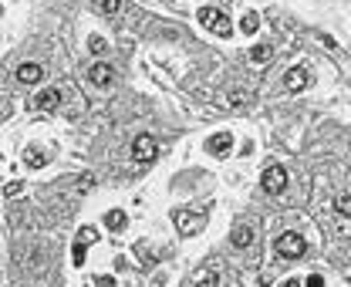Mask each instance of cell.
I'll use <instances>...</instances> for the list:
<instances>
[{
    "mask_svg": "<svg viewBox=\"0 0 351 287\" xmlns=\"http://www.w3.org/2000/svg\"><path fill=\"white\" fill-rule=\"evenodd\" d=\"M199 24L206 27V31H213V34H220V37H230L233 34V24H230V17L223 14V10H216V7H199Z\"/></svg>",
    "mask_w": 351,
    "mask_h": 287,
    "instance_id": "cell-1",
    "label": "cell"
},
{
    "mask_svg": "<svg viewBox=\"0 0 351 287\" xmlns=\"http://www.w3.org/2000/svg\"><path fill=\"white\" fill-rule=\"evenodd\" d=\"M274 250H277V257H284V260H294V257H301L304 250H307V240H304L301 233H284V237H277Z\"/></svg>",
    "mask_w": 351,
    "mask_h": 287,
    "instance_id": "cell-2",
    "label": "cell"
},
{
    "mask_svg": "<svg viewBox=\"0 0 351 287\" xmlns=\"http://www.w3.org/2000/svg\"><path fill=\"white\" fill-rule=\"evenodd\" d=\"M172 220H176V227H179L182 237H193V233H199V230L206 227V216L203 213H189V210H176Z\"/></svg>",
    "mask_w": 351,
    "mask_h": 287,
    "instance_id": "cell-3",
    "label": "cell"
},
{
    "mask_svg": "<svg viewBox=\"0 0 351 287\" xmlns=\"http://www.w3.org/2000/svg\"><path fill=\"white\" fill-rule=\"evenodd\" d=\"M88 85H95V88H112L115 85V68L105 65V61H95V65L88 68Z\"/></svg>",
    "mask_w": 351,
    "mask_h": 287,
    "instance_id": "cell-4",
    "label": "cell"
},
{
    "mask_svg": "<svg viewBox=\"0 0 351 287\" xmlns=\"http://www.w3.org/2000/svg\"><path fill=\"white\" fill-rule=\"evenodd\" d=\"M260 186L267 189V193H284V186H287V172H284V166H267L263 169V179H260Z\"/></svg>",
    "mask_w": 351,
    "mask_h": 287,
    "instance_id": "cell-5",
    "label": "cell"
},
{
    "mask_svg": "<svg viewBox=\"0 0 351 287\" xmlns=\"http://www.w3.org/2000/svg\"><path fill=\"white\" fill-rule=\"evenodd\" d=\"M155 152H159V142H155L152 135H139V139L132 142V159H135V162H152Z\"/></svg>",
    "mask_w": 351,
    "mask_h": 287,
    "instance_id": "cell-6",
    "label": "cell"
},
{
    "mask_svg": "<svg viewBox=\"0 0 351 287\" xmlns=\"http://www.w3.org/2000/svg\"><path fill=\"white\" fill-rule=\"evenodd\" d=\"M307 81H311V71L297 65V68H291V71H287V78H284V91L297 95V91H304V88H307Z\"/></svg>",
    "mask_w": 351,
    "mask_h": 287,
    "instance_id": "cell-7",
    "label": "cell"
},
{
    "mask_svg": "<svg viewBox=\"0 0 351 287\" xmlns=\"http://www.w3.org/2000/svg\"><path fill=\"white\" fill-rule=\"evenodd\" d=\"M230 149H233V135L230 132H216L206 142V152H213V156H230Z\"/></svg>",
    "mask_w": 351,
    "mask_h": 287,
    "instance_id": "cell-8",
    "label": "cell"
},
{
    "mask_svg": "<svg viewBox=\"0 0 351 287\" xmlns=\"http://www.w3.org/2000/svg\"><path fill=\"white\" fill-rule=\"evenodd\" d=\"M34 105L41 108V112H54V108L61 105V91L57 88H41L37 95H34Z\"/></svg>",
    "mask_w": 351,
    "mask_h": 287,
    "instance_id": "cell-9",
    "label": "cell"
},
{
    "mask_svg": "<svg viewBox=\"0 0 351 287\" xmlns=\"http://www.w3.org/2000/svg\"><path fill=\"white\" fill-rule=\"evenodd\" d=\"M41 74H44V68H41V65H34V61H24V65L17 68V81H24V85H37V81H41Z\"/></svg>",
    "mask_w": 351,
    "mask_h": 287,
    "instance_id": "cell-10",
    "label": "cell"
},
{
    "mask_svg": "<svg viewBox=\"0 0 351 287\" xmlns=\"http://www.w3.org/2000/svg\"><path fill=\"white\" fill-rule=\"evenodd\" d=\"M230 243H233V247H240V250H246V247L253 243V230L246 227V223H240V227L233 230V233H230Z\"/></svg>",
    "mask_w": 351,
    "mask_h": 287,
    "instance_id": "cell-11",
    "label": "cell"
},
{
    "mask_svg": "<svg viewBox=\"0 0 351 287\" xmlns=\"http://www.w3.org/2000/svg\"><path fill=\"white\" fill-rule=\"evenodd\" d=\"M105 227L108 230H125V227H129V216H125L122 210H108V213H105Z\"/></svg>",
    "mask_w": 351,
    "mask_h": 287,
    "instance_id": "cell-12",
    "label": "cell"
},
{
    "mask_svg": "<svg viewBox=\"0 0 351 287\" xmlns=\"http://www.w3.org/2000/svg\"><path fill=\"white\" fill-rule=\"evenodd\" d=\"M270 57H274L270 44H257V48H250V61H253V65H267Z\"/></svg>",
    "mask_w": 351,
    "mask_h": 287,
    "instance_id": "cell-13",
    "label": "cell"
},
{
    "mask_svg": "<svg viewBox=\"0 0 351 287\" xmlns=\"http://www.w3.org/2000/svg\"><path fill=\"white\" fill-rule=\"evenodd\" d=\"M24 162L31 166V169H37V166H44V162H48V156H44L41 149H27V156H24Z\"/></svg>",
    "mask_w": 351,
    "mask_h": 287,
    "instance_id": "cell-14",
    "label": "cell"
},
{
    "mask_svg": "<svg viewBox=\"0 0 351 287\" xmlns=\"http://www.w3.org/2000/svg\"><path fill=\"white\" fill-rule=\"evenodd\" d=\"M257 27H260V17L257 14H246L243 20H240V31L243 34H257Z\"/></svg>",
    "mask_w": 351,
    "mask_h": 287,
    "instance_id": "cell-15",
    "label": "cell"
},
{
    "mask_svg": "<svg viewBox=\"0 0 351 287\" xmlns=\"http://www.w3.org/2000/svg\"><path fill=\"white\" fill-rule=\"evenodd\" d=\"M335 213L351 216V196H348V193H344V196H335Z\"/></svg>",
    "mask_w": 351,
    "mask_h": 287,
    "instance_id": "cell-16",
    "label": "cell"
},
{
    "mask_svg": "<svg viewBox=\"0 0 351 287\" xmlns=\"http://www.w3.org/2000/svg\"><path fill=\"white\" fill-rule=\"evenodd\" d=\"M95 7H98L105 17H112V14H118V0H95Z\"/></svg>",
    "mask_w": 351,
    "mask_h": 287,
    "instance_id": "cell-17",
    "label": "cell"
},
{
    "mask_svg": "<svg viewBox=\"0 0 351 287\" xmlns=\"http://www.w3.org/2000/svg\"><path fill=\"white\" fill-rule=\"evenodd\" d=\"M196 287H216V271L210 267L206 274H199V277H196Z\"/></svg>",
    "mask_w": 351,
    "mask_h": 287,
    "instance_id": "cell-18",
    "label": "cell"
},
{
    "mask_svg": "<svg viewBox=\"0 0 351 287\" xmlns=\"http://www.w3.org/2000/svg\"><path fill=\"white\" fill-rule=\"evenodd\" d=\"M88 48H91V54H105V51H108V44H105V37H91V41H88Z\"/></svg>",
    "mask_w": 351,
    "mask_h": 287,
    "instance_id": "cell-19",
    "label": "cell"
},
{
    "mask_svg": "<svg viewBox=\"0 0 351 287\" xmlns=\"http://www.w3.org/2000/svg\"><path fill=\"white\" fill-rule=\"evenodd\" d=\"M74 267H81V263H85V243H74Z\"/></svg>",
    "mask_w": 351,
    "mask_h": 287,
    "instance_id": "cell-20",
    "label": "cell"
},
{
    "mask_svg": "<svg viewBox=\"0 0 351 287\" xmlns=\"http://www.w3.org/2000/svg\"><path fill=\"white\" fill-rule=\"evenodd\" d=\"M307 287H324V277H321V274H311V277H307Z\"/></svg>",
    "mask_w": 351,
    "mask_h": 287,
    "instance_id": "cell-21",
    "label": "cell"
},
{
    "mask_svg": "<svg viewBox=\"0 0 351 287\" xmlns=\"http://www.w3.org/2000/svg\"><path fill=\"white\" fill-rule=\"evenodd\" d=\"M20 189H24V186H20V182H7V196H17V193H20Z\"/></svg>",
    "mask_w": 351,
    "mask_h": 287,
    "instance_id": "cell-22",
    "label": "cell"
},
{
    "mask_svg": "<svg viewBox=\"0 0 351 287\" xmlns=\"http://www.w3.org/2000/svg\"><path fill=\"white\" fill-rule=\"evenodd\" d=\"M98 287H115V280L112 277H98Z\"/></svg>",
    "mask_w": 351,
    "mask_h": 287,
    "instance_id": "cell-23",
    "label": "cell"
},
{
    "mask_svg": "<svg viewBox=\"0 0 351 287\" xmlns=\"http://www.w3.org/2000/svg\"><path fill=\"white\" fill-rule=\"evenodd\" d=\"M284 287H304V284H301V280H294V277H291V280H284Z\"/></svg>",
    "mask_w": 351,
    "mask_h": 287,
    "instance_id": "cell-24",
    "label": "cell"
},
{
    "mask_svg": "<svg viewBox=\"0 0 351 287\" xmlns=\"http://www.w3.org/2000/svg\"><path fill=\"white\" fill-rule=\"evenodd\" d=\"M0 14H4V7H0Z\"/></svg>",
    "mask_w": 351,
    "mask_h": 287,
    "instance_id": "cell-25",
    "label": "cell"
}]
</instances>
